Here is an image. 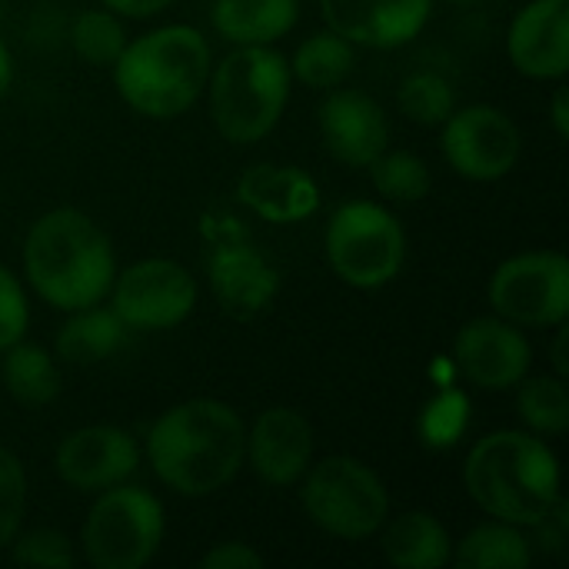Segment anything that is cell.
I'll list each match as a JSON object with an SVG mask.
<instances>
[{"mask_svg": "<svg viewBox=\"0 0 569 569\" xmlns=\"http://www.w3.org/2000/svg\"><path fill=\"white\" fill-rule=\"evenodd\" d=\"M147 460L173 493L190 500L213 497L247 460V423L223 400H183L153 420Z\"/></svg>", "mask_w": 569, "mask_h": 569, "instance_id": "cell-1", "label": "cell"}, {"mask_svg": "<svg viewBox=\"0 0 569 569\" xmlns=\"http://www.w3.org/2000/svg\"><path fill=\"white\" fill-rule=\"evenodd\" d=\"M23 277L43 303L70 313L107 300L117 253L90 213L57 207L37 217L23 237Z\"/></svg>", "mask_w": 569, "mask_h": 569, "instance_id": "cell-2", "label": "cell"}, {"mask_svg": "<svg viewBox=\"0 0 569 569\" xmlns=\"http://www.w3.org/2000/svg\"><path fill=\"white\" fill-rule=\"evenodd\" d=\"M463 487L487 517L530 530L560 500V463L543 437L497 430L467 453Z\"/></svg>", "mask_w": 569, "mask_h": 569, "instance_id": "cell-3", "label": "cell"}, {"mask_svg": "<svg viewBox=\"0 0 569 569\" xmlns=\"http://www.w3.org/2000/svg\"><path fill=\"white\" fill-rule=\"evenodd\" d=\"M210 67L213 53L207 37L190 23H167L127 40L113 63V87L140 117L173 120L200 100Z\"/></svg>", "mask_w": 569, "mask_h": 569, "instance_id": "cell-4", "label": "cell"}, {"mask_svg": "<svg viewBox=\"0 0 569 569\" xmlns=\"http://www.w3.org/2000/svg\"><path fill=\"white\" fill-rule=\"evenodd\" d=\"M290 63L273 43L233 47L210 67V117L223 140L257 143L280 123L290 100Z\"/></svg>", "mask_w": 569, "mask_h": 569, "instance_id": "cell-5", "label": "cell"}, {"mask_svg": "<svg viewBox=\"0 0 569 569\" xmlns=\"http://www.w3.org/2000/svg\"><path fill=\"white\" fill-rule=\"evenodd\" d=\"M300 487V503L310 523L337 540H370L390 517L387 483L357 457L337 453L310 463Z\"/></svg>", "mask_w": 569, "mask_h": 569, "instance_id": "cell-6", "label": "cell"}, {"mask_svg": "<svg viewBox=\"0 0 569 569\" xmlns=\"http://www.w3.org/2000/svg\"><path fill=\"white\" fill-rule=\"evenodd\" d=\"M323 247L330 270L353 290H380L407 263V230L377 200L340 203L327 223Z\"/></svg>", "mask_w": 569, "mask_h": 569, "instance_id": "cell-7", "label": "cell"}, {"mask_svg": "<svg viewBox=\"0 0 569 569\" xmlns=\"http://www.w3.org/2000/svg\"><path fill=\"white\" fill-rule=\"evenodd\" d=\"M163 530V503L143 487L117 483L97 493L80 527V550L97 569H140L157 557Z\"/></svg>", "mask_w": 569, "mask_h": 569, "instance_id": "cell-8", "label": "cell"}, {"mask_svg": "<svg viewBox=\"0 0 569 569\" xmlns=\"http://www.w3.org/2000/svg\"><path fill=\"white\" fill-rule=\"evenodd\" d=\"M490 307L517 327H560L569 317V260L560 250H527L490 277Z\"/></svg>", "mask_w": 569, "mask_h": 569, "instance_id": "cell-9", "label": "cell"}, {"mask_svg": "<svg viewBox=\"0 0 569 569\" xmlns=\"http://www.w3.org/2000/svg\"><path fill=\"white\" fill-rule=\"evenodd\" d=\"M110 310L127 330H173L197 307L193 273L167 257H147L113 277Z\"/></svg>", "mask_w": 569, "mask_h": 569, "instance_id": "cell-10", "label": "cell"}, {"mask_svg": "<svg viewBox=\"0 0 569 569\" xmlns=\"http://www.w3.org/2000/svg\"><path fill=\"white\" fill-rule=\"evenodd\" d=\"M447 163L477 183L503 180L523 153V133L513 117L493 103H470L453 110L443 123Z\"/></svg>", "mask_w": 569, "mask_h": 569, "instance_id": "cell-11", "label": "cell"}, {"mask_svg": "<svg viewBox=\"0 0 569 569\" xmlns=\"http://www.w3.org/2000/svg\"><path fill=\"white\" fill-rule=\"evenodd\" d=\"M457 370L480 390H513L533 363L530 340L503 317H477L460 327L453 340Z\"/></svg>", "mask_w": 569, "mask_h": 569, "instance_id": "cell-12", "label": "cell"}, {"mask_svg": "<svg viewBox=\"0 0 569 569\" xmlns=\"http://www.w3.org/2000/svg\"><path fill=\"white\" fill-rule=\"evenodd\" d=\"M140 467V443L120 427L93 423L67 433L53 453L57 477L80 490V493H100L107 487L127 483Z\"/></svg>", "mask_w": 569, "mask_h": 569, "instance_id": "cell-13", "label": "cell"}, {"mask_svg": "<svg viewBox=\"0 0 569 569\" xmlns=\"http://www.w3.org/2000/svg\"><path fill=\"white\" fill-rule=\"evenodd\" d=\"M213 300L230 320H257L280 293L277 267L243 237H220L207 257Z\"/></svg>", "mask_w": 569, "mask_h": 569, "instance_id": "cell-14", "label": "cell"}, {"mask_svg": "<svg viewBox=\"0 0 569 569\" xmlns=\"http://www.w3.org/2000/svg\"><path fill=\"white\" fill-rule=\"evenodd\" d=\"M320 13L353 47L397 50L423 33L433 0H320Z\"/></svg>", "mask_w": 569, "mask_h": 569, "instance_id": "cell-15", "label": "cell"}, {"mask_svg": "<svg viewBox=\"0 0 569 569\" xmlns=\"http://www.w3.org/2000/svg\"><path fill=\"white\" fill-rule=\"evenodd\" d=\"M320 137L340 163L370 167L390 143V120L370 93L333 87L320 103Z\"/></svg>", "mask_w": 569, "mask_h": 569, "instance_id": "cell-16", "label": "cell"}, {"mask_svg": "<svg viewBox=\"0 0 569 569\" xmlns=\"http://www.w3.org/2000/svg\"><path fill=\"white\" fill-rule=\"evenodd\" d=\"M247 460L267 487H297L313 463V427L293 407L263 410L247 433Z\"/></svg>", "mask_w": 569, "mask_h": 569, "instance_id": "cell-17", "label": "cell"}, {"mask_svg": "<svg viewBox=\"0 0 569 569\" xmlns=\"http://www.w3.org/2000/svg\"><path fill=\"white\" fill-rule=\"evenodd\" d=\"M507 57L530 80L569 73V0H530L507 30Z\"/></svg>", "mask_w": 569, "mask_h": 569, "instance_id": "cell-18", "label": "cell"}, {"mask_svg": "<svg viewBox=\"0 0 569 569\" xmlns=\"http://www.w3.org/2000/svg\"><path fill=\"white\" fill-rule=\"evenodd\" d=\"M237 200L267 223H300L320 210V183L293 163H253L237 180Z\"/></svg>", "mask_w": 569, "mask_h": 569, "instance_id": "cell-19", "label": "cell"}, {"mask_svg": "<svg viewBox=\"0 0 569 569\" xmlns=\"http://www.w3.org/2000/svg\"><path fill=\"white\" fill-rule=\"evenodd\" d=\"M380 550L400 569H443L453 557V540L433 513L407 510L387 517L380 527Z\"/></svg>", "mask_w": 569, "mask_h": 569, "instance_id": "cell-20", "label": "cell"}, {"mask_svg": "<svg viewBox=\"0 0 569 569\" xmlns=\"http://www.w3.org/2000/svg\"><path fill=\"white\" fill-rule=\"evenodd\" d=\"M300 0H213V30L233 47H267L297 27Z\"/></svg>", "mask_w": 569, "mask_h": 569, "instance_id": "cell-21", "label": "cell"}, {"mask_svg": "<svg viewBox=\"0 0 569 569\" xmlns=\"http://www.w3.org/2000/svg\"><path fill=\"white\" fill-rule=\"evenodd\" d=\"M123 337H127V327L120 323V317L110 307L93 303L83 310H70L67 323L60 327L53 340V357L73 367L103 363L123 347Z\"/></svg>", "mask_w": 569, "mask_h": 569, "instance_id": "cell-22", "label": "cell"}, {"mask_svg": "<svg viewBox=\"0 0 569 569\" xmlns=\"http://www.w3.org/2000/svg\"><path fill=\"white\" fill-rule=\"evenodd\" d=\"M450 563L460 569H527L533 563V543L523 527L493 520L473 527L460 543H453Z\"/></svg>", "mask_w": 569, "mask_h": 569, "instance_id": "cell-23", "label": "cell"}, {"mask_svg": "<svg viewBox=\"0 0 569 569\" xmlns=\"http://www.w3.org/2000/svg\"><path fill=\"white\" fill-rule=\"evenodd\" d=\"M3 387L23 407H47L60 397V367L57 357L37 343H13L3 350Z\"/></svg>", "mask_w": 569, "mask_h": 569, "instance_id": "cell-24", "label": "cell"}, {"mask_svg": "<svg viewBox=\"0 0 569 569\" xmlns=\"http://www.w3.org/2000/svg\"><path fill=\"white\" fill-rule=\"evenodd\" d=\"M353 60H357L353 43L327 27L320 33H310L297 47L293 60L287 63H290V77L307 83L310 90H333L353 73Z\"/></svg>", "mask_w": 569, "mask_h": 569, "instance_id": "cell-25", "label": "cell"}, {"mask_svg": "<svg viewBox=\"0 0 569 569\" xmlns=\"http://www.w3.org/2000/svg\"><path fill=\"white\" fill-rule=\"evenodd\" d=\"M517 387V410L527 430L537 437H563L569 430V390L563 377H523Z\"/></svg>", "mask_w": 569, "mask_h": 569, "instance_id": "cell-26", "label": "cell"}, {"mask_svg": "<svg viewBox=\"0 0 569 569\" xmlns=\"http://www.w3.org/2000/svg\"><path fill=\"white\" fill-rule=\"evenodd\" d=\"M367 170L373 190L390 203H420L433 187L430 163L410 150H383Z\"/></svg>", "mask_w": 569, "mask_h": 569, "instance_id": "cell-27", "label": "cell"}, {"mask_svg": "<svg viewBox=\"0 0 569 569\" xmlns=\"http://www.w3.org/2000/svg\"><path fill=\"white\" fill-rule=\"evenodd\" d=\"M70 47L90 67H113L127 47L123 23L113 10H80L70 23Z\"/></svg>", "mask_w": 569, "mask_h": 569, "instance_id": "cell-28", "label": "cell"}, {"mask_svg": "<svg viewBox=\"0 0 569 569\" xmlns=\"http://www.w3.org/2000/svg\"><path fill=\"white\" fill-rule=\"evenodd\" d=\"M400 110L420 127H440L457 110L453 83L433 70L410 73L400 83Z\"/></svg>", "mask_w": 569, "mask_h": 569, "instance_id": "cell-29", "label": "cell"}, {"mask_svg": "<svg viewBox=\"0 0 569 569\" xmlns=\"http://www.w3.org/2000/svg\"><path fill=\"white\" fill-rule=\"evenodd\" d=\"M470 427V397L457 387L440 390L420 413V440L430 450H450Z\"/></svg>", "mask_w": 569, "mask_h": 569, "instance_id": "cell-30", "label": "cell"}, {"mask_svg": "<svg viewBox=\"0 0 569 569\" xmlns=\"http://www.w3.org/2000/svg\"><path fill=\"white\" fill-rule=\"evenodd\" d=\"M10 560L23 563V567H47V569H70L77 567V553L67 533L40 527V530H27L17 533L10 540Z\"/></svg>", "mask_w": 569, "mask_h": 569, "instance_id": "cell-31", "label": "cell"}, {"mask_svg": "<svg viewBox=\"0 0 569 569\" xmlns=\"http://www.w3.org/2000/svg\"><path fill=\"white\" fill-rule=\"evenodd\" d=\"M27 513V473L20 460L0 447V550L10 547V540L20 533Z\"/></svg>", "mask_w": 569, "mask_h": 569, "instance_id": "cell-32", "label": "cell"}, {"mask_svg": "<svg viewBox=\"0 0 569 569\" xmlns=\"http://www.w3.org/2000/svg\"><path fill=\"white\" fill-rule=\"evenodd\" d=\"M30 327V303L20 280L0 263V353L10 350L27 337Z\"/></svg>", "mask_w": 569, "mask_h": 569, "instance_id": "cell-33", "label": "cell"}, {"mask_svg": "<svg viewBox=\"0 0 569 569\" xmlns=\"http://www.w3.org/2000/svg\"><path fill=\"white\" fill-rule=\"evenodd\" d=\"M200 567L203 569H263L267 560L250 547V543H240V540H227V543H217L213 550H207L200 557Z\"/></svg>", "mask_w": 569, "mask_h": 569, "instance_id": "cell-34", "label": "cell"}, {"mask_svg": "<svg viewBox=\"0 0 569 569\" xmlns=\"http://www.w3.org/2000/svg\"><path fill=\"white\" fill-rule=\"evenodd\" d=\"M107 10H113L117 17H130V20H147L163 13L173 0H100Z\"/></svg>", "mask_w": 569, "mask_h": 569, "instance_id": "cell-35", "label": "cell"}, {"mask_svg": "<svg viewBox=\"0 0 569 569\" xmlns=\"http://www.w3.org/2000/svg\"><path fill=\"white\" fill-rule=\"evenodd\" d=\"M550 123H553V130H557V137L560 140H567L569 137V90L560 83L557 90H553V97H550Z\"/></svg>", "mask_w": 569, "mask_h": 569, "instance_id": "cell-36", "label": "cell"}, {"mask_svg": "<svg viewBox=\"0 0 569 569\" xmlns=\"http://www.w3.org/2000/svg\"><path fill=\"white\" fill-rule=\"evenodd\" d=\"M10 83H13V60H10L7 43L0 40V103H3V97L10 93Z\"/></svg>", "mask_w": 569, "mask_h": 569, "instance_id": "cell-37", "label": "cell"}, {"mask_svg": "<svg viewBox=\"0 0 569 569\" xmlns=\"http://www.w3.org/2000/svg\"><path fill=\"white\" fill-rule=\"evenodd\" d=\"M553 367H557V377H569V363H567V330L560 323V333H557V343H553Z\"/></svg>", "mask_w": 569, "mask_h": 569, "instance_id": "cell-38", "label": "cell"}, {"mask_svg": "<svg viewBox=\"0 0 569 569\" xmlns=\"http://www.w3.org/2000/svg\"><path fill=\"white\" fill-rule=\"evenodd\" d=\"M453 3H477V0H453Z\"/></svg>", "mask_w": 569, "mask_h": 569, "instance_id": "cell-39", "label": "cell"}]
</instances>
